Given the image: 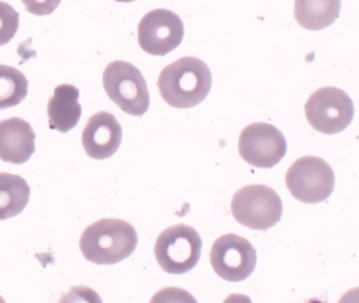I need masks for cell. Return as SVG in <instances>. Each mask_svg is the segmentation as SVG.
Masks as SVG:
<instances>
[{
	"mask_svg": "<svg viewBox=\"0 0 359 303\" xmlns=\"http://www.w3.org/2000/svg\"><path fill=\"white\" fill-rule=\"evenodd\" d=\"M213 77L208 65L198 57H181L159 74L162 99L179 110H189L204 102L212 90Z\"/></svg>",
	"mask_w": 359,
	"mask_h": 303,
	"instance_id": "obj_1",
	"label": "cell"
},
{
	"mask_svg": "<svg viewBox=\"0 0 359 303\" xmlns=\"http://www.w3.org/2000/svg\"><path fill=\"white\" fill-rule=\"evenodd\" d=\"M83 258L96 265H116L135 253L137 232L121 219H102L87 227L81 236Z\"/></svg>",
	"mask_w": 359,
	"mask_h": 303,
	"instance_id": "obj_2",
	"label": "cell"
},
{
	"mask_svg": "<svg viewBox=\"0 0 359 303\" xmlns=\"http://www.w3.org/2000/svg\"><path fill=\"white\" fill-rule=\"evenodd\" d=\"M202 237L189 225H175L162 231L154 245L159 267L168 274H185L199 263Z\"/></svg>",
	"mask_w": 359,
	"mask_h": 303,
	"instance_id": "obj_3",
	"label": "cell"
},
{
	"mask_svg": "<svg viewBox=\"0 0 359 303\" xmlns=\"http://www.w3.org/2000/svg\"><path fill=\"white\" fill-rule=\"evenodd\" d=\"M104 88L108 97L123 113L130 115H144L150 108V91L139 68L130 62L116 60L105 68Z\"/></svg>",
	"mask_w": 359,
	"mask_h": 303,
	"instance_id": "obj_4",
	"label": "cell"
},
{
	"mask_svg": "<svg viewBox=\"0 0 359 303\" xmlns=\"http://www.w3.org/2000/svg\"><path fill=\"white\" fill-rule=\"evenodd\" d=\"M283 209L279 194L265 185H247L231 200V214L236 222L256 231L275 227L283 217Z\"/></svg>",
	"mask_w": 359,
	"mask_h": 303,
	"instance_id": "obj_5",
	"label": "cell"
},
{
	"mask_svg": "<svg viewBox=\"0 0 359 303\" xmlns=\"http://www.w3.org/2000/svg\"><path fill=\"white\" fill-rule=\"evenodd\" d=\"M285 185L296 200L304 204H321L334 190V173L321 157L306 155L294 160L287 169Z\"/></svg>",
	"mask_w": 359,
	"mask_h": 303,
	"instance_id": "obj_6",
	"label": "cell"
},
{
	"mask_svg": "<svg viewBox=\"0 0 359 303\" xmlns=\"http://www.w3.org/2000/svg\"><path fill=\"white\" fill-rule=\"evenodd\" d=\"M353 102L346 91L325 87L315 91L306 104V118L323 134H338L353 120Z\"/></svg>",
	"mask_w": 359,
	"mask_h": 303,
	"instance_id": "obj_7",
	"label": "cell"
},
{
	"mask_svg": "<svg viewBox=\"0 0 359 303\" xmlns=\"http://www.w3.org/2000/svg\"><path fill=\"white\" fill-rule=\"evenodd\" d=\"M238 148L241 157L256 168H273L287 154V141L270 123H252L242 129Z\"/></svg>",
	"mask_w": 359,
	"mask_h": 303,
	"instance_id": "obj_8",
	"label": "cell"
},
{
	"mask_svg": "<svg viewBox=\"0 0 359 303\" xmlns=\"http://www.w3.org/2000/svg\"><path fill=\"white\" fill-rule=\"evenodd\" d=\"M256 250L247 239L238 234H225L215 240L210 262L215 273L227 282H242L256 268Z\"/></svg>",
	"mask_w": 359,
	"mask_h": 303,
	"instance_id": "obj_9",
	"label": "cell"
},
{
	"mask_svg": "<svg viewBox=\"0 0 359 303\" xmlns=\"http://www.w3.org/2000/svg\"><path fill=\"white\" fill-rule=\"evenodd\" d=\"M184 23L173 11L153 10L139 22L137 41L140 48L151 56H165L175 51L184 38Z\"/></svg>",
	"mask_w": 359,
	"mask_h": 303,
	"instance_id": "obj_10",
	"label": "cell"
},
{
	"mask_svg": "<svg viewBox=\"0 0 359 303\" xmlns=\"http://www.w3.org/2000/svg\"><path fill=\"white\" fill-rule=\"evenodd\" d=\"M122 143V127L111 113L100 111L91 115L82 131L83 150L91 159H110Z\"/></svg>",
	"mask_w": 359,
	"mask_h": 303,
	"instance_id": "obj_11",
	"label": "cell"
},
{
	"mask_svg": "<svg viewBox=\"0 0 359 303\" xmlns=\"http://www.w3.org/2000/svg\"><path fill=\"white\" fill-rule=\"evenodd\" d=\"M36 151V133L27 120L11 118L0 122V160L22 165Z\"/></svg>",
	"mask_w": 359,
	"mask_h": 303,
	"instance_id": "obj_12",
	"label": "cell"
},
{
	"mask_svg": "<svg viewBox=\"0 0 359 303\" xmlns=\"http://www.w3.org/2000/svg\"><path fill=\"white\" fill-rule=\"evenodd\" d=\"M81 92L73 85H59L48 100L50 128L59 133H68L77 127L82 118V106L79 104Z\"/></svg>",
	"mask_w": 359,
	"mask_h": 303,
	"instance_id": "obj_13",
	"label": "cell"
},
{
	"mask_svg": "<svg viewBox=\"0 0 359 303\" xmlns=\"http://www.w3.org/2000/svg\"><path fill=\"white\" fill-rule=\"evenodd\" d=\"M339 13L341 0H294V19L309 31L330 27Z\"/></svg>",
	"mask_w": 359,
	"mask_h": 303,
	"instance_id": "obj_14",
	"label": "cell"
},
{
	"mask_svg": "<svg viewBox=\"0 0 359 303\" xmlns=\"http://www.w3.org/2000/svg\"><path fill=\"white\" fill-rule=\"evenodd\" d=\"M29 185L25 178L0 173V220L19 216L29 202Z\"/></svg>",
	"mask_w": 359,
	"mask_h": 303,
	"instance_id": "obj_15",
	"label": "cell"
},
{
	"mask_svg": "<svg viewBox=\"0 0 359 303\" xmlns=\"http://www.w3.org/2000/svg\"><path fill=\"white\" fill-rule=\"evenodd\" d=\"M28 94V80L19 69L0 65V110L19 105Z\"/></svg>",
	"mask_w": 359,
	"mask_h": 303,
	"instance_id": "obj_16",
	"label": "cell"
},
{
	"mask_svg": "<svg viewBox=\"0 0 359 303\" xmlns=\"http://www.w3.org/2000/svg\"><path fill=\"white\" fill-rule=\"evenodd\" d=\"M19 29V13L10 3L0 2V46L10 43Z\"/></svg>",
	"mask_w": 359,
	"mask_h": 303,
	"instance_id": "obj_17",
	"label": "cell"
},
{
	"mask_svg": "<svg viewBox=\"0 0 359 303\" xmlns=\"http://www.w3.org/2000/svg\"><path fill=\"white\" fill-rule=\"evenodd\" d=\"M62 0H22L25 10L34 15H50L57 10Z\"/></svg>",
	"mask_w": 359,
	"mask_h": 303,
	"instance_id": "obj_18",
	"label": "cell"
},
{
	"mask_svg": "<svg viewBox=\"0 0 359 303\" xmlns=\"http://www.w3.org/2000/svg\"><path fill=\"white\" fill-rule=\"evenodd\" d=\"M116 2H122V3H128V2H135V0H116Z\"/></svg>",
	"mask_w": 359,
	"mask_h": 303,
	"instance_id": "obj_19",
	"label": "cell"
}]
</instances>
